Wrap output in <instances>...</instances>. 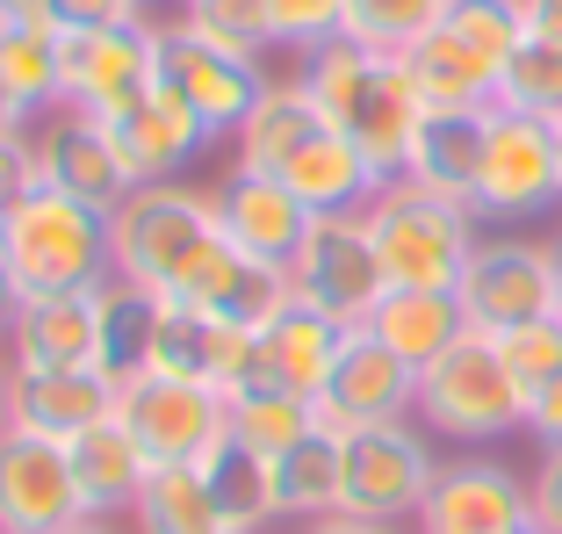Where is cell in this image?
Instances as JSON below:
<instances>
[{"instance_id":"37","label":"cell","mask_w":562,"mask_h":534,"mask_svg":"<svg viewBox=\"0 0 562 534\" xmlns=\"http://www.w3.org/2000/svg\"><path fill=\"white\" fill-rule=\"evenodd\" d=\"M447 30L462 36L476 58H491L497 73H505V58L533 36L527 30V0H454V8H447Z\"/></svg>"},{"instance_id":"35","label":"cell","mask_w":562,"mask_h":534,"mask_svg":"<svg viewBox=\"0 0 562 534\" xmlns=\"http://www.w3.org/2000/svg\"><path fill=\"white\" fill-rule=\"evenodd\" d=\"M497 109H513V116H533V123H548V131H562V44L527 36V44L505 58V73H497Z\"/></svg>"},{"instance_id":"22","label":"cell","mask_w":562,"mask_h":534,"mask_svg":"<svg viewBox=\"0 0 562 534\" xmlns=\"http://www.w3.org/2000/svg\"><path fill=\"white\" fill-rule=\"evenodd\" d=\"M8 347H15V368H101V282L22 303Z\"/></svg>"},{"instance_id":"4","label":"cell","mask_w":562,"mask_h":534,"mask_svg":"<svg viewBox=\"0 0 562 534\" xmlns=\"http://www.w3.org/2000/svg\"><path fill=\"white\" fill-rule=\"evenodd\" d=\"M368 238H375V260L390 275V289H462V267L476 253V210L469 202H447L432 188L390 181L375 202L361 210Z\"/></svg>"},{"instance_id":"20","label":"cell","mask_w":562,"mask_h":534,"mask_svg":"<svg viewBox=\"0 0 562 534\" xmlns=\"http://www.w3.org/2000/svg\"><path fill=\"white\" fill-rule=\"evenodd\" d=\"M116 376L109 368H15L8 426H30L44 441H80L87 426L116 419Z\"/></svg>"},{"instance_id":"39","label":"cell","mask_w":562,"mask_h":534,"mask_svg":"<svg viewBox=\"0 0 562 534\" xmlns=\"http://www.w3.org/2000/svg\"><path fill=\"white\" fill-rule=\"evenodd\" d=\"M497 354H505V368H513V383L527 390V398H541V390L562 376V318H541V325L505 333V340H497Z\"/></svg>"},{"instance_id":"21","label":"cell","mask_w":562,"mask_h":534,"mask_svg":"<svg viewBox=\"0 0 562 534\" xmlns=\"http://www.w3.org/2000/svg\"><path fill=\"white\" fill-rule=\"evenodd\" d=\"M483 145H491V109H426L412 131L397 181L432 188L447 202H469L476 210V174H483Z\"/></svg>"},{"instance_id":"52","label":"cell","mask_w":562,"mask_h":534,"mask_svg":"<svg viewBox=\"0 0 562 534\" xmlns=\"http://www.w3.org/2000/svg\"><path fill=\"white\" fill-rule=\"evenodd\" d=\"M66 534H123V527H109V520H80V527H66Z\"/></svg>"},{"instance_id":"47","label":"cell","mask_w":562,"mask_h":534,"mask_svg":"<svg viewBox=\"0 0 562 534\" xmlns=\"http://www.w3.org/2000/svg\"><path fill=\"white\" fill-rule=\"evenodd\" d=\"M22 123H30V109H22V101L8 94V87H0V145H15V137H22Z\"/></svg>"},{"instance_id":"10","label":"cell","mask_w":562,"mask_h":534,"mask_svg":"<svg viewBox=\"0 0 562 534\" xmlns=\"http://www.w3.org/2000/svg\"><path fill=\"white\" fill-rule=\"evenodd\" d=\"M289 297L317 303L339 325H368L382 297H390V275L375 260V238H368V218H317L303 253L289 260Z\"/></svg>"},{"instance_id":"43","label":"cell","mask_w":562,"mask_h":534,"mask_svg":"<svg viewBox=\"0 0 562 534\" xmlns=\"http://www.w3.org/2000/svg\"><path fill=\"white\" fill-rule=\"evenodd\" d=\"M30 188H36V159H30V137H15V145H0V218H8Z\"/></svg>"},{"instance_id":"28","label":"cell","mask_w":562,"mask_h":534,"mask_svg":"<svg viewBox=\"0 0 562 534\" xmlns=\"http://www.w3.org/2000/svg\"><path fill=\"white\" fill-rule=\"evenodd\" d=\"M404 73H412V87H418L426 109H497V66L476 58L447 22L404 51Z\"/></svg>"},{"instance_id":"3","label":"cell","mask_w":562,"mask_h":534,"mask_svg":"<svg viewBox=\"0 0 562 534\" xmlns=\"http://www.w3.org/2000/svg\"><path fill=\"white\" fill-rule=\"evenodd\" d=\"M418 426L454 448H491L505 434H527V390L513 383L491 333H462L432 368H418Z\"/></svg>"},{"instance_id":"36","label":"cell","mask_w":562,"mask_h":534,"mask_svg":"<svg viewBox=\"0 0 562 534\" xmlns=\"http://www.w3.org/2000/svg\"><path fill=\"white\" fill-rule=\"evenodd\" d=\"M311 426H317V404L311 398H289V390H260V398H238L232 404V441H246V448L267 455V463H274L281 448H296Z\"/></svg>"},{"instance_id":"13","label":"cell","mask_w":562,"mask_h":534,"mask_svg":"<svg viewBox=\"0 0 562 534\" xmlns=\"http://www.w3.org/2000/svg\"><path fill=\"white\" fill-rule=\"evenodd\" d=\"M159 80L173 87V94H188V109H195V116H210V131H216V137H224V131L238 137V123L252 116V101L267 94L260 58L210 44V36L188 30L181 15L159 22Z\"/></svg>"},{"instance_id":"12","label":"cell","mask_w":562,"mask_h":534,"mask_svg":"<svg viewBox=\"0 0 562 534\" xmlns=\"http://www.w3.org/2000/svg\"><path fill=\"white\" fill-rule=\"evenodd\" d=\"M80 520L94 513L80 499L66 441H44L30 426H0V534H66Z\"/></svg>"},{"instance_id":"16","label":"cell","mask_w":562,"mask_h":534,"mask_svg":"<svg viewBox=\"0 0 562 534\" xmlns=\"http://www.w3.org/2000/svg\"><path fill=\"white\" fill-rule=\"evenodd\" d=\"M527 527H533V485L497 455L440 463L426 505H418V534H527Z\"/></svg>"},{"instance_id":"42","label":"cell","mask_w":562,"mask_h":534,"mask_svg":"<svg viewBox=\"0 0 562 534\" xmlns=\"http://www.w3.org/2000/svg\"><path fill=\"white\" fill-rule=\"evenodd\" d=\"M527 485H533V527L562 534V448H541V469H533Z\"/></svg>"},{"instance_id":"44","label":"cell","mask_w":562,"mask_h":534,"mask_svg":"<svg viewBox=\"0 0 562 534\" xmlns=\"http://www.w3.org/2000/svg\"><path fill=\"white\" fill-rule=\"evenodd\" d=\"M527 434L541 441V448H562V376L541 390V398H527Z\"/></svg>"},{"instance_id":"29","label":"cell","mask_w":562,"mask_h":534,"mask_svg":"<svg viewBox=\"0 0 562 534\" xmlns=\"http://www.w3.org/2000/svg\"><path fill=\"white\" fill-rule=\"evenodd\" d=\"M339 485H347V434H331L325 419H317L296 448L274 455V513L303 520V527L339 513Z\"/></svg>"},{"instance_id":"32","label":"cell","mask_w":562,"mask_h":534,"mask_svg":"<svg viewBox=\"0 0 562 534\" xmlns=\"http://www.w3.org/2000/svg\"><path fill=\"white\" fill-rule=\"evenodd\" d=\"M202 477L216 491V513L232 534H260L274 520V463L252 455L246 441H224L216 455H202Z\"/></svg>"},{"instance_id":"33","label":"cell","mask_w":562,"mask_h":534,"mask_svg":"<svg viewBox=\"0 0 562 534\" xmlns=\"http://www.w3.org/2000/svg\"><path fill=\"white\" fill-rule=\"evenodd\" d=\"M0 87L30 116L66 101V87H58V30L50 22H0Z\"/></svg>"},{"instance_id":"7","label":"cell","mask_w":562,"mask_h":534,"mask_svg":"<svg viewBox=\"0 0 562 534\" xmlns=\"http://www.w3.org/2000/svg\"><path fill=\"white\" fill-rule=\"evenodd\" d=\"M440 477V455H432V434L412 426V419H390V426H361L347 434V485H339V513H361L397 527L404 513H418Z\"/></svg>"},{"instance_id":"8","label":"cell","mask_w":562,"mask_h":534,"mask_svg":"<svg viewBox=\"0 0 562 534\" xmlns=\"http://www.w3.org/2000/svg\"><path fill=\"white\" fill-rule=\"evenodd\" d=\"M562 202V145L548 123L491 109V145L476 174V218L483 224H533Z\"/></svg>"},{"instance_id":"19","label":"cell","mask_w":562,"mask_h":534,"mask_svg":"<svg viewBox=\"0 0 562 534\" xmlns=\"http://www.w3.org/2000/svg\"><path fill=\"white\" fill-rule=\"evenodd\" d=\"M210 196H216V232L232 238L238 253H252V260L289 275V260L303 253V238L317 224L296 202V188L281 181V174H260V167H224V181Z\"/></svg>"},{"instance_id":"50","label":"cell","mask_w":562,"mask_h":534,"mask_svg":"<svg viewBox=\"0 0 562 534\" xmlns=\"http://www.w3.org/2000/svg\"><path fill=\"white\" fill-rule=\"evenodd\" d=\"M8 404H15V368L0 361V426H8Z\"/></svg>"},{"instance_id":"2","label":"cell","mask_w":562,"mask_h":534,"mask_svg":"<svg viewBox=\"0 0 562 534\" xmlns=\"http://www.w3.org/2000/svg\"><path fill=\"white\" fill-rule=\"evenodd\" d=\"M0 267H8V282H15L22 303L94 289V282L116 275V267H109V218L36 181L30 196L0 218Z\"/></svg>"},{"instance_id":"15","label":"cell","mask_w":562,"mask_h":534,"mask_svg":"<svg viewBox=\"0 0 562 534\" xmlns=\"http://www.w3.org/2000/svg\"><path fill=\"white\" fill-rule=\"evenodd\" d=\"M159 297L188 303V311L216 318V325H246V333H260L267 318L289 303V275H281V267H267V260H252V253H238L224 232H210L181 260V275H173Z\"/></svg>"},{"instance_id":"34","label":"cell","mask_w":562,"mask_h":534,"mask_svg":"<svg viewBox=\"0 0 562 534\" xmlns=\"http://www.w3.org/2000/svg\"><path fill=\"white\" fill-rule=\"evenodd\" d=\"M454 0H347L339 8V36L361 51H382V58H404L418 36H432L447 22Z\"/></svg>"},{"instance_id":"51","label":"cell","mask_w":562,"mask_h":534,"mask_svg":"<svg viewBox=\"0 0 562 534\" xmlns=\"http://www.w3.org/2000/svg\"><path fill=\"white\" fill-rule=\"evenodd\" d=\"M548 253H555V318H562V232L548 238Z\"/></svg>"},{"instance_id":"26","label":"cell","mask_w":562,"mask_h":534,"mask_svg":"<svg viewBox=\"0 0 562 534\" xmlns=\"http://www.w3.org/2000/svg\"><path fill=\"white\" fill-rule=\"evenodd\" d=\"M66 455H72V477H80V499H87L94 520L131 513L137 491H145V477H151V455L137 448V434L123 426V419L87 426L80 441H66Z\"/></svg>"},{"instance_id":"45","label":"cell","mask_w":562,"mask_h":534,"mask_svg":"<svg viewBox=\"0 0 562 534\" xmlns=\"http://www.w3.org/2000/svg\"><path fill=\"white\" fill-rule=\"evenodd\" d=\"M303 534H397V527H382V520H361V513H325V520H311Z\"/></svg>"},{"instance_id":"1","label":"cell","mask_w":562,"mask_h":534,"mask_svg":"<svg viewBox=\"0 0 562 534\" xmlns=\"http://www.w3.org/2000/svg\"><path fill=\"white\" fill-rule=\"evenodd\" d=\"M303 87H311V101L325 109L331 131L347 137L382 181H397L404 152H412V131H418V116H426V101H418L404 58H382V51H361V44H347V36H331L325 51L303 58Z\"/></svg>"},{"instance_id":"31","label":"cell","mask_w":562,"mask_h":534,"mask_svg":"<svg viewBox=\"0 0 562 534\" xmlns=\"http://www.w3.org/2000/svg\"><path fill=\"white\" fill-rule=\"evenodd\" d=\"M159 289L145 282H123V275H109L101 282V368L116 376V383H131V376H145L151 361V333H159Z\"/></svg>"},{"instance_id":"54","label":"cell","mask_w":562,"mask_h":534,"mask_svg":"<svg viewBox=\"0 0 562 534\" xmlns=\"http://www.w3.org/2000/svg\"><path fill=\"white\" fill-rule=\"evenodd\" d=\"M555 145H562V131H555Z\"/></svg>"},{"instance_id":"5","label":"cell","mask_w":562,"mask_h":534,"mask_svg":"<svg viewBox=\"0 0 562 534\" xmlns=\"http://www.w3.org/2000/svg\"><path fill=\"white\" fill-rule=\"evenodd\" d=\"M210 232H216V196L210 188H195V181L131 188V202L109 218V267H116L123 282L166 289Z\"/></svg>"},{"instance_id":"23","label":"cell","mask_w":562,"mask_h":534,"mask_svg":"<svg viewBox=\"0 0 562 534\" xmlns=\"http://www.w3.org/2000/svg\"><path fill=\"white\" fill-rule=\"evenodd\" d=\"M347 333H353V325H339V318H325L317 303L289 297L260 325V347H267L274 383L289 390V398H311L317 404V390H325V376H331V361H339V347H347Z\"/></svg>"},{"instance_id":"30","label":"cell","mask_w":562,"mask_h":534,"mask_svg":"<svg viewBox=\"0 0 562 534\" xmlns=\"http://www.w3.org/2000/svg\"><path fill=\"white\" fill-rule=\"evenodd\" d=\"M131 520H137V534H232L224 513H216V491L202 477V463H151Z\"/></svg>"},{"instance_id":"6","label":"cell","mask_w":562,"mask_h":534,"mask_svg":"<svg viewBox=\"0 0 562 534\" xmlns=\"http://www.w3.org/2000/svg\"><path fill=\"white\" fill-rule=\"evenodd\" d=\"M454 297L469 311V333L505 340L519 325H541V318H555V253L541 238H519V232L476 238Z\"/></svg>"},{"instance_id":"40","label":"cell","mask_w":562,"mask_h":534,"mask_svg":"<svg viewBox=\"0 0 562 534\" xmlns=\"http://www.w3.org/2000/svg\"><path fill=\"white\" fill-rule=\"evenodd\" d=\"M274 8V44H289V51H325L331 36H339V8L347 0H267Z\"/></svg>"},{"instance_id":"46","label":"cell","mask_w":562,"mask_h":534,"mask_svg":"<svg viewBox=\"0 0 562 534\" xmlns=\"http://www.w3.org/2000/svg\"><path fill=\"white\" fill-rule=\"evenodd\" d=\"M527 30L548 36V44H562V0H527Z\"/></svg>"},{"instance_id":"14","label":"cell","mask_w":562,"mask_h":534,"mask_svg":"<svg viewBox=\"0 0 562 534\" xmlns=\"http://www.w3.org/2000/svg\"><path fill=\"white\" fill-rule=\"evenodd\" d=\"M101 131H109V145H116L123 174H131L137 188H151V181H181V174L195 167L202 152L216 145L210 116H195V109H188V94H173L159 73H151V87L131 101V109L101 116Z\"/></svg>"},{"instance_id":"11","label":"cell","mask_w":562,"mask_h":534,"mask_svg":"<svg viewBox=\"0 0 562 534\" xmlns=\"http://www.w3.org/2000/svg\"><path fill=\"white\" fill-rule=\"evenodd\" d=\"M159 73V22H116V30H66L58 36V87L66 109L87 116H116Z\"/></svg>"},{"instance_id":"18","label":"cell","mask_w":562,"mask_h":534,"mask_svg":"<svg viewBox=\"0 0 562 534\" xmlns=\"http://www.w3.org/2000/svg\"><path fill=\"white\" fill-rule=\"evenodd\" d=\"M30 159H36V181L58 188V196L87 202V210H101V218H116L123 202H131V174H123L116 145H109V131H101V116H87V109H50L44 131L30 137Z\"/></svg>"},{"instance_id":"41","label":"cell","mask_w":562,"mask_h":534,"mask_svg":"<svg viewBox=\"0 0 562 534\" xmlns=\"http://www.w3.org/2000/svg\"><path fill=\"white\" fill-rule=\"evenodd\" d=\"M145 0H50V30H116V22H137Z\"/></svg>"},{"instance_id":"17","label":"cell","mask_w":562,"mask_h":534,"mask_svg":"<svg viewBox=\"0 0 562 534\" xmlns=\"http://www.w3.org/2000/svg\"><path fill=\"white\" fill-rule=\"evenodd\" d=\"M412 412H418V368L397 361L368 325H353L325 390H317V419L331 434H361V426H390V419H412Z\"/></svg>"},{"instance_id":"24","label":"cell","mask_w":562,"mask_h":534,"mask_svg":"<svg viewBox=\"0 0 562 534\" xmlns=\"http://www.w3.org/2000/svg\"><path fill=\"white\" fill-rule=\"evenodd\" d=\"M281 181L296 188V202L311 210V218H361L368 202L390 188V181H382V174L361 159V152L347 145V137L331 131V123L296 152V159H289V167H281Z\"/></svg>"},{"instance_id":"25","label":"cell","mask_w":562,"mask_h":534,"mask_svg":"<svg viewBox=\"0 0 562 534\" xmlns=\"http://www.w3.org/2000/svg\"><path fill=\"white\" fill-rule=\"evenodd\" d=\"M368 333L412 368H432L454 340L469 333V311L454 289H390V297L368 311Z\"/></svg>"},{"instance_id":"53","label":"cell","mask_w":562,"mask_h":534,"mask_svg":"<svg viewBox=\"0 0 562 534\" xmlns=\"http://www.w3.org/2000/svg\"><path fill=\"white\" fill-rule=\"evenodd\" d=\"M527 534H541V527H527Z\"/></svg>"},{"instance_id":"9","label":"cell","mask_w":562,"mask_h":534,"mask_svg":"<svg viewBox=\"0 0 562 534\" xmlns=\"http://www.w3.org/2000/svg\"><path fill=\"white\" fill-rule=\"evenodd\" d=\"M116 419L137 434L151 463H202L232 441V398L210 383H181V376H131L116 390Z\"/></svg>"},{"instance_id":"38","label":"cell","mask_w":562,"mask_h":534,"mask_svg":"<svg viewBox=\"0 0 562 534\" xmlns=\"http://www.w3.org/2000/svg\"><path fill=\"white\" fill-rule=\"evenodd\" d=\"M181 22L224 51H246V58L274 51V8L267 0H181Z\"/></svg>"},{"instance_id":"48","label":"cell","mask_w":562,"mask_h":534,"mask_svg":"<svg viewBox=\"0 0 562 534\" xmlns=\"http://www.w3.org/2000/svg\"><path fill=\"white\" fill-rule=\"evenodd\" d=\"M0 22H50V0H0Z\"/></svg>"},{"instance_id":"49","label":"cell","mask_w":562,"mask_h":534,"mask_svg":"<svg viewBox=\"0 0 562 534\" xmlns=\"http://www.w3.org/2000/svg\"><path fill=\"white\" fill-rule=\"evenodd\" d=\"M15 318H22V297H15V282H8V267H0V340L15 333Z\"/></svg>"},{"instance_id":"27","label":"cell","mask_w":562,"mask_h":534,"mask_svg":"<svg viewBox=\"0 0 562 534\" xmlns=\"http://www.w3.org/2000/svg\"><path fill=\"white\" fill-rule=\"evenodd\" d=\"M325 131V109L311 101V87L296 80H267V94L252 101V116L238 123V167H260V174H281L311 137Z\"/></svg>"}]
</instances>
